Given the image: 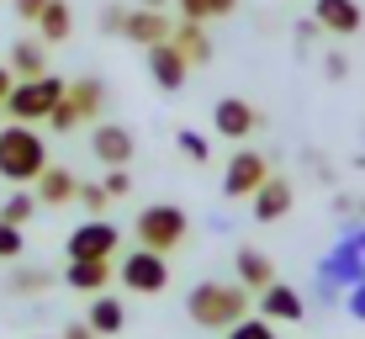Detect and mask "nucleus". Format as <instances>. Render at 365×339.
Here are the masks:
<instances>
[{
  "label": "nucleus",
  "mask_w": 365,
  "mask_h": 339,
  "mask_svg": "<svg viewBox=\"0 0 365 339\" xmlns=\"http://www.w3.org/2000/svg\"><path fill=\"white\" fill-rule=\"evenodd\" d=\"M249 286L238 281H196L191 297H185V318L196 329H233L238 318H249Z\"/></svg>",
  "instance_id": "nucleus-1"
},
{
  "label": "nucleus",
  "mask_w": 365,
  "mask_h": 339,
  "mask_svg": "<svg viewBox=\"0 0 365 339\" xmlns=\"http://www.w3.org/2000/svg\"><path fill=\"white\" fill-rule=\"evenodd\" d=\"M48 165H53V159H48V143H43L37 128H27V122H6V128H0V181L37 186V175Z\"/></svg>",
  "instance_id": "nucleus-2"
},
{
  "label": "nucleus",
  "mask_w": 365,
  "mask_h": 339,
  "mask_svg": "<svg viewBox=\"0 0 365 339\" xmlns=\"http://www.w3.org/2000/svg\"><path fill=\"white\" fill-rule=\"evenodd\" d=\"M64 91H69L64 74H37V80H16V91H11V96H6V106H0V117L37 128V122H48V111L64 101Z\"/></svg>",
  "instance_id": "nucleus-3"
},
{
  "label": "nucleus",
  "mask_w": 365,
  "mask_h": 339,
  "mask_svg": "<svg viewBox=\"0 0 365 339\" xmlns=\"http://www.w3.org/2000/svg\"><path fill=\"white\" fill-rule=\"evenodd\" d=\"M133 238H138L143 249L175 255V249H180L185 238H191V218H185V207H175V202H154V207H143V212H138Z\"/></svg>",
  "instance_id": "nucleus-4"
},
{
  "label": "nucleus",
  "mask_w": 365,
  "mask_h": 339,
  "mask_svg": "<svg viewBox=\"0 0 365 339\" xmlns=\"http://www.w3.org/2000/svg\"><path fill=\"white\" fill-rule=\"evenodd\" d=\"M101 111H106V85H101L96 74H85V80H69L64 101L48 111L43 128H48V133H74L80 122H96Z\"/></svg>",
  "instance_id": "nucleus-5"
},
{
  "label": "nucleus",
  "mask_w": 365,
  "mask_h": 339,
  "mask_svg": "<svg viewBox=\"0 0 365 339\" xmlns=\"http://www.w3.org/2000/svg\"><path fill=\"white\" fill-rule=\"evenodd\" d=\"M117 275H122V286H128L133 297H159V292L170 286V255L138 244V249H128V255H122Z\"/></svg>",
  "instance_id": "nucleus-6"
},
{
  "label": "nucleus",
  "mask_w": 365,
  "mask_h": 339,
  "mask_svg": "<svg viewBox=\"0 0 365 339\" xmlns=\"http://www.w3.org/2000/svg\"><path fill=\"white\" fill-rule=\"evenodd\" d=\"M270 175H275L270 154H259V148H238V154H228V170H222V196H228V202H249Z\"/></svg>",
  "instance_id": "nucleus-7"
},
{
  "label": "nucleus",
  "mask_w": 365,
  "mask_h": 339,
  "mask_svg": "<svg viewBox=\"0 0 365 339\" xmlns=\"http://www.w3.org/2000/svg\"><path fill=\"white\" fill-rule=\"evenodd\" d=\"M117 249H122V228H117V223H106V218L80 223V228L64 238V255L69 260H117Z\"/></svg>",
  "instance_id": "nucleus-8"
},
{
  "label": "nucleus",
  "mask_w": 365,
  "mask_h": 339,
  "mask_svg": "<svg viewBox=\"0 0 365 339\" xmlns=\"http://www.w3.org/2000/svg\"><path fill=\"white\" fill-rule=\"evenodd\" d=\"M259 122H265V111L255 101H244V96H222V101L212 106V133L228 138V143H249V138L259 133Z\"/></svg>",
  "instance_id": "nucleus-9"
},
{
  "label": "nucleus",
  "mask_w": 365,
  "mask_h": 339,
  "mask_svg": "<svg viewBox=\"0 0 365 339\" xmlns=\"http://www.w3.org/2000/svg\"><path fill=\"white\" fill-rule=\"evenodd\" d=\"M143 59H148V80H154L165 96H180L185 91V80H191V59L175 48V37H170V43L143 48Z\"/></svg>",
  "instance_id": "nucleus-10"
},
{
  "label": "nucleus",
  "mask_w": 365,
  "mask_h": 339,
  "mask_svg": "<svg viewBox=\"0 0 365 339\" xmlns=\"http://www.w3.org/2000/svg\"><path fill=\"white\" fill-rule=\"evenodd\" d=\"M318 275H323V281H334L339 292L360 286V281H365V249L355 244V238H344V233H339V244L318 260Z\"/></svg>",
  "instance_id": "nucleus-11"
},
{
  "label": "nucleus",
  "mask_w": 365,
  "mask_h": 339,
  "mask_svg": "<svg viewBox=\"0 0 365 339\" xmlns=\"http://www.w3.org/2000/svg\"><path fill=\"white\" fill-rule=\"evenodd\" d=\"M122 37H128V43H138V48L170 43V37H175L170 6H128V27H122Z\"/></svg>",
  "instance_id": "nucleus-12"
},
{
  "label": "nucleus",
  "mask_w": 365,
  "mask_h": 339,
  "mask_svg": "<svg viewBox=\"0 0 365 339\" xmlns=\"http://www.w3.org/2000/svg\"><path fill=\"white\" fill-rule=\"evenodd\" d=\"M91 154L106 170H117V165H128L138 154V138H133V128H122V122H96L91 128Z\"/></svg>",
  "instance_id": "nucleus-13"
},
{
  "label": "nucleus",
  "mask_w": 365,
  "mask_h": 339,
  "mask_svg": "<svg viewBox=\"0 0 365 339\" xmlns=\"http://www.w3.org/2000/svg\"><path fill=\"white\" fill-rule=\"evenodd\" d=\"M255 308H259V318H270V323H302L307 318V297H302L292 281H270L265 292L255 297Z\"/></svg>",
  "instance_id": "nucleus-14"
},
{
  "label": "nucleus",
  "mask_w": 365,
  "mask_h": 339,
  "mask_svg": "<svg viewBox=\"0 0 365 339\" xmlns=\"http://www.w3.org/2000/svg\"><path fill=\"white\" fill-rule=\"evenodd\" d=\"M292 207H297V191H292L286 175H270V181L249 196V218H255V223H281Z\"/></svg>",
  "instance_id": "nucleus-15"
},
{
  "label": "nucleus",
  "mask_w": 365,
  "mask_h": 339,
  "mask_svg": "<svg viewBox=\"0 0 365 339\" xmlns=\"http://www.w3.org/2000/svg\"><path fill=\"white\" fill-rule=\"evenodd\" d=\"M312 16L329 37H355L365 32V6L360 0H312Z\"/></svg>",
  "instance_id": "nucleus-16"
},
{
  "label": "nucleus",
  "mask_w": 365,
  "mask_h": 339,
  "mask_svg": "<svg viewBox=\"0 0 365 339\" xmlns=\"http://www.w3.org/2000/svg\"><path fill=\"white\" fill-rule=\"evenodd\" d=\"M233 275H238V286H249V292H265L270 281H281V275H275V260L265 255V249H255V244H238L233 249Z\"/></svg>",
  "instance_id": "nucleus-17"
},
{
  "label": "nucleus",
  "mask_w": 365,
  "mask_h": 339,
  "mask_svg": "<svg viewBox=\"0 0 365 339\" xmlns=\"http://www.w3.org/2000/svg\"><path fill=\"white\" fill-rule=\"evenodd\" d=\"M58 281L74 286V292H91L96 297V292H106V286L117 281V265H111V260H69Z\"/></svg>",
  "instance_id": "nucleus-18"
},
{
  "label": "nucleus",
  "mask_w": 365,
  "mask_h": 339,
  "mask_svg": "<svg viewBox=\"0 0 365 339\" xmlns=\"http://www.w3.org/2000/svg\"><path fill=\"white\" fill-rule=\"evenodd\" d=\"M32 191H37V202H43V207H69L74 196H80V175L64 170V165H48L43 175H37Z\"/></svg>",
  "instance_id": "nucleus-19"
},
{
  "label": "nucleus",
  "mask_w": 365,
  "mask_h": 339,
  "mask_svg": "<svg viewBox=\"0 0 365 339\" xmlns=\"http://www.w3.org/2000/svg\"><path fill=\"white\" fill-rule=\"evenodd\" d=\"M11 69H16V80H37V74H48V43L37 32H27V37H16L11 43V59H6Z\"/></svg>",
  "instance_id": "nucleus-20"
},
{
  "label": "nucleus",
  "mask_w": 365,
  "mask_h": 339,
  "mask_svg": "<svg viewBox=\"0 0 365 339\" xmlns=\"http://www.w3.org/2000/svg\"><path fill=\"white\" fill-rule=\"evenodd\" d=\"M85 323H91L101 339H117L122 329H128V308H122V297L96 292V297H91V313H85Z\"/></svg>",
  "instance_id": "nucleus-21"
},
{
  "label": "nucleus",
  "mask_w": 365,
  "mask_h": 339,
  "mask_svg": "<svg viewBox=\"0 0 365 339\" xmlns=\"http://www.w3.org/2000/svg\"><path fill=\"white\" fill-rule=\"evenodd\" d=\"M69 32H74V6L69 0H48L43 16H37V37L48 48H58V43H69Z\"/></svg>",
  "instance_id": "nucleus-22"
},
{
  "label": "nucleus",
  "mask_w": 365,
  "mask_h": 339,
  "mask_svg": "<svg viewBox=\"0 0 365 339\" xmlns=\"http://www.w3.org/2000/svg\"><path fill=\"white\" fill-rule=\"evenodd\" d=\"M175 48L191 59V69L212 64V37H207V21H175Z\"/></svg>",
  "instance_id": "nucleus-23"
},
{
  "label": "nucleus",
  "mask_w": 365,
  "mask_h": 339,
  "mask_svg": "<svg viewBox=\"0 0 365 339\" xmlns=\"http://www.w3.org/2000/svg\"><path fill=\"white\" fill-rule=\"evenodd\" d=\"M53 281H58V275L48 265H16V270H11V281H6V292L11 297H37V292H48Z\"/></svg>",
  "instance_id": "nucleus-24"
},
{
  "label": "nucleus",
  "mask_w": 365,
  "mask_h": 339,
  "mask_svg": "<svg viewBox=\"0 0 365 339\" xmlns=\"http://www.w3.org/2000/svg\"><path fill=\"white\" fill-rule=\"evenodd\" d=\"M37 207H43V202H37V191H32V186H16V191H11L6 202H0V218H6V223H16V228H27V223L37 218Z\"/></svg>",
  "instance_id": "nucleus-25"
},
{
  "label": "nucleus",
  "mask_w": 365,
  "mask_h": 339,
  "mask_svg": "<svg viewBox=\"0 0 365 339\" xmlns=\"http://www.w3.org/2000/svg\"><path fill=\"white\" fill-rule=\"evenodd\" d=\"M175 148H180V154L191 159V165H207V159H212L207 133H196V128H180V133H175Z\"/></svg>",
  "instance_id": "nucleus-26"
},
{
  "label": "nucleus",
  "mask_w": 365,
  "mask_h": 339,
  "mask_svg": "<svg viewBox=\"0 0 365 339\" xmlns=\"http://www.w3.org/2000/svg\"><path fill=\"white\" fill-rule=\"evenodd\" d=\"M228 339H281V334H275L270 318H259V313H255V318H238L228 329Z\"/></svg>",
  "instance_id": "nucleus-27"
},
{
  "label": "nucleus",
  "mask_w": 365,
  "mask_h": 339,
  "mask_svg": "<svg viewBox=\"0 0 365 339\" xmlns=\"http://www.w3.org/2000/svg\"><path fill=\"white\" fill-rule=\"evenodd\" d=\"M74 202L91 212V218H101V212L111 207V196H106V186H101V181H80V196H74Z\"/></svg>",
  "instance_id": "nucleus-28"
},
{
  "label": "nucleus",
  "mask_w": 365,
  "mask_h": 339,
  "mask_svg": "<svg viewBox=\"0 0 365 339\" xmlns=\"http://www.w3.org/2000/svg\"><path fill=\"white\" fill-rule=\"evenodd\" d=\"M21 249H27V233L0 218V260H21Z\"/></svg>",
  "instance_id": "nucleus-29"
},
{
  "label": "nucleus",
  "mask_w": 365,
  "mask_h": 339,
  "mask_svg": "<svg viewBox=\"0 0 365 339\" xmlns=\"http://www.w3.org/2000/svg\"><path fill=\"white\" fill-rule=\"evenodd\" d=\"M101 186H106V196H111V202H122V196H133V175H128V165L106 170V175H101Z\"/></svg>",
  "instance_id": "nucleus-30"
},
{
  "label": "nucleus",
  "mask_w": 365,
  "mask_h": 339,
  "mask_svg": "<svg viewBox=\"0 0 365 339\" xmlns=\"http://www.w3.org/2000/svg\"><path fill=\"white\" fill-rule=\"evenodd\" d=\"M122 27H128V6L106 0V6H101V32H106V37H122Z\"/></svg>",
  "instance_id": "nucleus-31"
},
{
  "label": "nucleus",
  "mask_w": 365,
  "mask_h": 339,
  "mask_svg": "<svg viewBox=\"0 0 365 339\" xmlns=\"http://www.w3.org/2000/svg\"><path fill=\"white\" fill-rule=\"evenodd\" d=\"M312 297H318V308H339V303H344V292H339L334 281H323V275L312 281Z\"/></svg>",
  "instance_id": "nucleus-32"
},
{
  "label": "nucleus",
  "mask_w": 365,
  "mask_h": 339,
  "mask_svg": "<svg viewBox=\"0 0 365 339\" xmlns=\"http://www.w3.org/2000/svg\"><path fill=\"white\" fill-rule=\"evenodd\" d=\"M43 6H48V0H11V11H16V16L27 21V27H37V16H43Z\"/></svg>",
  "instance_id": "nucleus-33"
},
{
  "label": "nucleus",
  "mask_w": 365,
  "mask_h": 339,
  "mask_svg": "<svg viewBox=\"0 0 365 339\" xmlns=\"http://www.w3.org/2000/svg\"><path fill=\"white\" fill-rule=\"evenodd\" d=\"M344 308H349V318H355V323H365V281L344 292Z\"/></svg>",
  "instance_id": "nucleus-34"
},
{
  "label": "nucleus",
  "mask_w": 365,
  "mask_h": 339,
  "mask_svg": "<svg viewBox=\"0 0 365 339\" xmlns=\"http://www.w3.org/2000/svg\"><path fill=\"white\" fill-rule=\"evenodd\" d=\"M318 32H323V27H318V16L297 21V43H302V48H312V43H318Z\"/></svg>",
  "instance_id": "nucleus-35"
},
{
  "label": "nucleus",
  "mask_w": 365,
  "mask_h": 339,
  "mask_svg": "<svg viewBox=\"0 0 365 339\" xmlns=\"http://www.w3.org/2000/svg\"><path fill=\"white\" fill-rule=\"evenodd\" d=\"M323 74H329V80H344V74H349V59H344V54H329V59H323Z\"/></svg>",
  "instance_id": "nucleus-36"
},
{
  "label": "nucleus",
  "mask_w": 365,
  "mask_h": 339,
  "mask_svg": "<svg viewBox=\"0 0 365 339\" xmlns=\"http://www.w3.org/2000/svg\"><path fill=\"white\" fill-rule=\"evenodd\" d=\"M58 339H101V334H96L85 318H74V323H64V334H58Z\"/></svg>",
  "instance_id": "nucleus-37"
},
{
  "label": "nucleus",
  "mask_w": 365,
  "mask_h": 339,
  "mask_svg": "<svg viewBox=\"0 0 365 339\" xmlns=\"http://www.w3.org/2000/svg\"><path fill=\"white\" fill-rule=\"evenodd\" d=\"M11 91H16V69L6 64V69H0V106H6V96H11Z\"/></svg>",
  "instance_id": "nucleus-38"
},
{
  "label": "nucleus",
  "mask_w": 365,
  "mask_h": 339,
  "mask_svg": "<svg viewBox=\"0 0 365 339\" xmlns=\"http://www.w3.org/2000/svg\"><path fill=\"white\" fill-rule=\"evenodd\" d=\"M133 6H170V0H133Z\"/></svg>",
  "instance_id": "nucleus-39"
},
{
  "label": "nucleus",
  "mask_w": 365,
  "mask_h": 339,
  "mask_svg": "<svg viewBox=\"0 0 365 339\" xmlns=\"http://www.w3.org/2000/svg\"><path fill=\"white\" fill-rule=\"evenodd\" d=\"M355 218H365V196H360V207H355Z\"/></svg>",
  "instance_id": "nucleus-40"
}]
</instances>
